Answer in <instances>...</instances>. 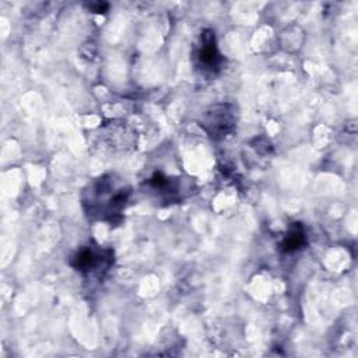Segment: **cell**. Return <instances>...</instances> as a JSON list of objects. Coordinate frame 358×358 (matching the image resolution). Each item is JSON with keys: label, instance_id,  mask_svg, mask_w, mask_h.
<instances>
[{"label": "cell", "instance_id": "1", "mask_svg": "<svg viewBox=\"0 0 358 358\" xmlns=\"http://www.w3.org/2000/svg\"><path fill=\"white\" fill-rule=\"evenodd\" d=\"M87 193L88 196L84 197L87 213L101 220L112 221L124 208L130 189L120 179H115L109 175L95 180Z\"/></svg>", "mask_w": 358, "mask_h": 358}, {"label": "cell", "instance_id": "2", "mask_svg": "<svg viewBox=\"0 0 358 358\" xmlns=\"http://www.w3.org/2000/svg\"><path fill=\"white\" fill-rule=\"evenodd\" d=\"M196 59L199 66L206 71H215L220 67L221 55L218 52L213 31L206 29L200 35V45L197 46Z\"/></svg>", "mask_w": 358, "mask_h": 358}, {"label": "cell", "instance_id": "3", "mask_svg": "<svg viewBox=\"0 0 358 358\" xmlns=\"http://www.w3.org/2000/svg\"><path fill=\"white\" fill-rule=\"evenodd\" d=\"M211 136H225L234 127L232 112L228 110V105H220L207 112L203 123Z\"/></svg>", "mask_w": 358, "mask_h": 358}, {"label": "cell", "instance_id": "4", "mask_svg": "<svg viewBox=\"0 0 358 358\" xmlns=\"http://www.w3.org/2000/svg\"><path fill=\"white\" fill-rule=\"evenodd\" d=\"M105 257L98 250H94L91 248L81 249L71 260V266L81 271V273H91L96 270L102 263Z\"/></svg>", "mask_w": 358, "mask_h": 358}, {"label": "cell", "instance_id": "5", "mask_svg": "<svg viewBox=\"0 0 358 358\" xmlns=\"http://www.w3.org/2000/svg\"><path fill=\"white\" fill-rule=\"evenodd\" d=\"M305 243H306V236L303 232V227L299 222H294V224H291L288 232L282 238V241L280 243V249L285 253H292V252L303 248Z\"/></svg>", "mask_w": 358, "mask_h": 358}, {"label": "cell", "instance_id": "6", "mask_svg": "<svg viewBox=\"0 0 358 358\" xmlns=\"http://www.w3.org/2000/svg\"><path fill=\"white\" fill-rule=\"evenodd\" d=\"M108 3H95V4H91V8L92 11L95 13H105L108 10Z\"/></svg>", "mask_w": 358, "mask_h": 358}]
</instances>
